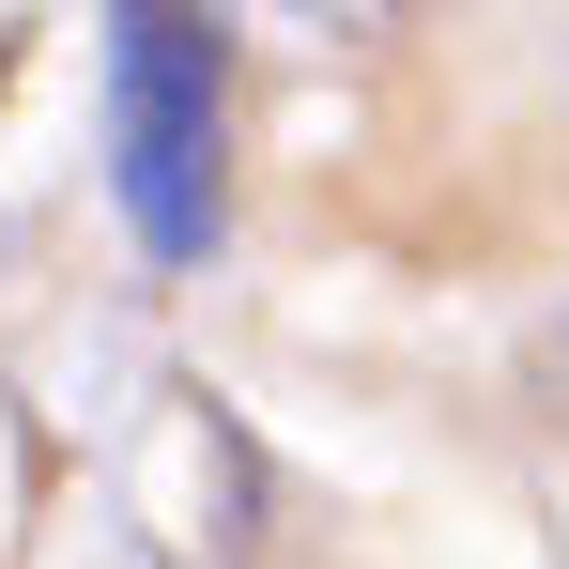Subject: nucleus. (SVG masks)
I'll return each instance as SVG.
<instances>
[{
    "label": "nucleus",
    "instance_id": "nucleus-1",
    "mask_svg": "<svg viewBox=\"0 0 569 569\" xmlns=\"http://www.w3.org/2000/svg\"><path fill=\"white\" fill-rule=\"evenodd\" d=\"M216 16H108V200L139 231V262L216 247Z\"/></svg>",
    "mask_w": 569,
    "mask_h": 569
},
{
    "label": "nucleus",
    "instance_id": "nucleus-2",
    "mask_svg": "<svg viewBox=\"0 0 569 569\" xmlns=\"http://www.w3.org/2000/svg\"><path fill=\"white\" fill-rule=\"evenodd\" d=\"M0 62H16V31H0Z\"/></svg>",
    "mask_w": 569,
    "mask_h": 569
}]
</instances>
